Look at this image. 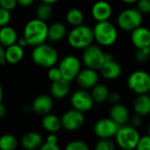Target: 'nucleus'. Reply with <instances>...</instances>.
I'll use <instances>...</instances> for the list:
<instances>
[{
    "label": "nucleus",
    "mask_w": 150,
    "mask_h": 150,
    "mask_svg": "<svg viewBox=\"0 0 150 150\" xmlns=\"http://www.w3.org/2000/svg\"><path fill=\"white\" fill-rule=\"evenodd\" d=\"M142 13L137 8H128L119 14L117 24L121 30L132 32L134 29L142 25Z\"/></svg>",
    "instance_id": "nucleus-6"
},
{
    "label": "nucleus",
    "mask_w": 150,
    "mask_h": 150,
    "mask_svg": "<svg viewBox=\"0 0 150 150\" xmlns=\"http://www.w3.org/2000/svg\"><path fill=\"white\" fill-rule=\"evenodd\" d=\"M18 40V34L11 26L4 25L0 27V44L3 47H9L15 44Z\"/></svg>",
    "instance_id": "nucleus-25"
},
{
    "label": "nucleus",
    "mask_w": 150,
    "mask_h": 150,
    "mask_svg": "<svg viewBox=\"0 0 150 150\" xmlns=\"http://www.w3.org/2000/svg\"><path fill=\"white\" fill-rule=\"evenodd\" d=\"M131 41L136 48L149 47L150 46V31L147 27L138 26L131 32Z\"/></svg>",
    "instance_id": "nucleus-14"
},
{
    "label": "nucleus",
    "mask_w": 150,
    "mask_h": 150,
    "mask_svg": "<svg viewBox=\"0 0 150 150\" xmlns=\"http://www.w3.org/2000/svg\"><path fill=\"white\" fill-rule=\"evenodd\" d=\"M42 137L37 132H30L25 134L21 141V144L25 149L33 150L40 148L42 144Z\"/></svg>",
    "instance_id": "nucleus-24"
},
{
    "label": "nucleus",
    "mask_w": 150,
    "mask_h": 150,
    "mask_svg": "<svg viewBox=\"0 0 150 150\" xmlns=\"http://www.w3.org/2000/svg\"><path fill=\"white\" fill-rule=\"evenodd\" d=\"M42 3H46V4H53L54 3H56L58 0H40Z\"/></svg>",
    "instance_id": "nucleus-46"
},
{
    "label": "nucleus",
    "mask_w": 150,
    "mask_h": 150,
    "mask_svg": "<svg viewBox=\"0 0 150 150\" xmlns=\"http://www.w3.org/2000/svg\"><path fill=\"white\" fill-rule=\"evenodd\" d=\"M4 47H3L0 44V65H4L6 63L5 61V49L4 48Z\"/></svg>",
    "instance_id": "nucleus-42"
},
{
    "label": "nucleus",
    "mask_w": 150,
    "mask_h": 150,
    "mask_svg": "<svg viewBox=\"0 0 150 150\" xmlns=\"http://www.w3.org/2000/svg\"><path fill=\"white\" fill-rule=\"evenodd\" d=\"M41 124L43 128L50 134H55L58 131H60V129L62 127L61 119L52 113L43 115Z\"/></svg>",
    "instance_id": "nucleus-22"
},
{
    "label": "nucleus",
    "mask_w": 150,
    "mask_h": 150,
    "mask_svg": "<svg viewBox=\"0 0 150 150\" xmlns=\"http://www.w3.org/2000/svg\"><path fill=\"white\" fill-rule=\"evenodd\" d=\"M147 130H148V134H149L150 135V123L149 124V126H148V128H147Z\"/></svg>",
    "instance_id": "nucleus-49"
},
{
    "label": "nucleus",
    "mask_w": 150,
    "mask_h": 150,
    "mask_svg": "<svg viewBox=\"0 0 150 150\" xmlns=\"http://www.w3.org/2000/svg\"><path fill=\"white\" fill-rule=\"evenodd\" d=\"M91 89H92V91H91V95L92 97L94 103L103 104L104 102H105L108 99V96H109L110 91H109V89L107 88L106 85L97 83Z\"/></svg>",
    "instance_id": "nucleus-26"
},
{
    "label": "nucleus",
    "mask_w": 150,
    "mask_h": 150,
    "mask_svg": "<svg viewBox=\"0 0 150 150\" xmlns=\"http://www.w3.org/2000/svg\"><path fill=\"white\" fill-rule=\"evenodd\" d=\"M24 57V48L18 43L12 44L5 48V61L10 64L18 63Z\"/></svg>",
    "instance_id": "nucleus-21"
},
{
    "label": "nucleus",
    "mask_w": 150,
    "mask_h": 150,
    "mask_svg": "<svg viewBox=\"0 0 150 150\" xmlns=\"http://www.w3.org/2000/svg\"><path fill=\"white\" fill-rule=\"evenodd\" d=\"M120 126L115 123L111 118L100 119L94 125V134L99 139L101 138H112L115 136Z\"/></svg>",
    "instance_id": "nucleus-12"
},
{
    "label": "nucleus",
    "mask_w": 150,
    "mask_h": 150,
    "mask_svg": "<svg viewBox=\"0 0 150 150\" xmlns=\"http://www.w3.org/2000/svg\"><path fill=\"white\" fill-rule=\"evenodd\" d=\"M134 111L142 117L150 113V96L148 93L139 94L134 101Z\"/></svg>",
    "instance_id": "nucleus-19"
},
{
    "label": "nucleus",
    "mask_w": 150,
    "mask_h": 150,
    "mask_svg": "<svg viewBox=\"0 0 150 150\" xmlns=\"http://www.w3.org/2000/svg\"><path fill=\"white\" fill-rule=\"evenodd\" d=\"M2 98H3V89H2V85L0 83V102L2 101Z\"/></svg>",
    "instance_id": "nucleus-48"
},
{
    "label": "nucleus",
    "mask_w": 150,
    "mask_h": 150,
    "mask_svg": "<svg viewBox=\"0 0 150 150\" xmlns=\"http://www.w3.org/2000/svg\"><path fill=\"white\" fill-rule=\"evenodd\" d=\"M128 88L135 94H145L150 90V75L144 70H135L127 78Z\"/></svg>",
    "instance_id": "nucleus-7"
},
{
    "label": "nucleus",
    "mask_w": 150,
    "mask_h": 150,
    "mask_svg": "<svg viewBox=\"0 0 150 150\" xmlns=\"http://www.w3.org/2000/svg\"><path fill=\"white\" fill-rule=\"evenodd\" d=\"M18 2V4L21 5V6H30L33 4L34 0H17Z\"/></svg>",
    "instance_id": "nucleus-43"
},
{
    "label": "nucleus",
    "mask_w": 150,
    "mask_h": 150,
    "mask_svg": "<svg viewBox=\"0 0 150 150\" xmlns=\"http://www.w3.org/2000/svg\"><path fill=\"white\" fill-rule=\"evenodd\" d=\"M18 146L16 137L10 134H5L0 137V149L13 150Z\"/></svg>",
    "instance_id": "nucleus-28"
},
{
    "label": "nucleus",
    "mask_w": 150,
    "mask_h": 150,
    "mask_svg": "<svg viewBox=\"0 0 150 150\" xmlns=\"http://www.w3.org/2000/svg\"><path fill=\"white\" fill-rule=\"evenodd\" d=\"M95 149L96 150H113L115 149V144L111 138H101L97 142Z\"/></svg>",
    "instance_id": "nucleus-30"
},
{
    "label": "nucleus",
    "mask_w": 150,
    "mask_h": 150,
    "mask_svg": "<svg viewBox=\"0 0 150 150\" xmlns=\"http://www.w3.org/2000/svg\"><path fill=\"white\" fill-rule=\"evenodd\" d=\"M84 16L83 11L78 8H71L66 14L67 22L72 26H77L83 24Z\"/></svg>",
    "instance_id": "nucleus-27"
},
{
    "label": "nucleus",
    "mask_w": 150,
    "mask_h": 150,
    "mask_svg": "<svg viewBox=\"0 0 150 150\" xmlns=\"http://www.w3.org/2000/svg\"><path fill=\"white\" fill-rule=\"evenodd\" d=\"M148 94H149V96H150V90H149V92H148Z\"/></svg>",
    "instance_id": "nucleus-50"
},
{
    "label": "nucleus",
    "mask_w": 150,
    "mask_h": 150,
    "mask_svg": "<svg viewBox=\"0 0 150 150\" xmlns=\"http://www.w3.org/2000/svg\"><path fill=\"white\" fill-rule=\"evenodd\" d=\"M101 76L108 80H114L119 78L122 74L121 65L114 60L105 62L99 69Z\"/></svg>",
    "instance_id": "nucleus-18"
},
{
    "label": "nucleus",
    "mask_w": 150,
    "mask_h": 150,
    "mask_svg": "<svg viewBox=\"0 0 150 150\" xmlns=\"http://www.w3.org/2000/svg\"><path fill=\"white\" fill-rule=\"evenodd\" d=\"M47 76H48V78L52 82L56 81V80H59V79L62 78V75H61V71H60L59 68L58 67H54V66L49 68Z\"/></svg>",
    "instance_id": "nucleus-36"
},
{
    "label": "nucleus",
    "mask_w": 150,
    "mask_h": 150,
    "mask_svg": "<svg viewBox=\"0 0 150 150\" xmlns=\"http://www.w3.org/2000/svg\"><path fill=\"white\" fill-rule=\"evenodd\" d=\"M48 25L46 21L38 18L28 21L24 28V38L28 45L35 47L45 42L47 39Z\"/></svg>",
    "instance_id": "nucleus-1"
},
{
    "label": "nucleus",
    "mask_w": 150,
    "mask_h": 150,
    "mask_svg": "<svg viewBox=\"0 0 150 150\" xmlns=\"http://www.w3.org/2000/svg\"><path fill=\"white\" fill-rule=\"evenodd\" d=\"M69 83L70 82L63 79L62 77L59 80L52 82L51 87H50V92L51 95L54 98H65L69 92Z\"/></svg>",
    "instance_id": "nucleus-20"
},
{
    "label": "nucleus",
    "mask_w": 150,
    "mask_h": 150,
    "mask_svg": "<svg viewBox=\"0 0 150 150\" xmlns=\"http://www.w3.org/2000/svg\"><path fill=\"white\" fill-rule=\"evenodd\" d=\"M67 150H89V146L83 141H72L69 142L67 146H66Z\"/></svg>",
    "instance_id": "nucleus-32"
},
{
    "label": "nucleus",
    "mask_w": 150,
    "mask_h": 150,
    "mask_svg": "<svg viewBox=\"0 0 150 150\" xmlns=\"http://www.w3.org/2000/svg\"><path fill=\"white\" fill-rule=\"evenodd\" d=\"M110 101V103H112V105L113 104H117V103H120V100H121V96L119 92L117 91H112L109 93V96H108V99Z\"/></svg>",
    "instance_id": "nucleus-39"
},
{
    "label": "nucleus",
    "mask_w": 150,
    "mask_h": 150,
    "mask_svg": "<svg viewBox=\"0 0 150 150\" xmlns=\"http://www.w3.org/2000/svg\"><path fill=\"white\" fill-rule=\"evenodd\" d=\"M6 114V107L0 102V119L4 118Z\"/></svg>",
    "instance_id": "nucleus-45"
},
{
    "label": "nucleus",
    "mask_w": 150,
    "mask_h": 150,
    "mask_svg": "<svg viewBox=\"0 0 150 150\" xmlns=\"http://www.w3.org/2000/svg\"><path fill=\"white\" fill-rule=\"evenodd\" d=\"M105 53L97 45H90L83 49V62L87 68L99 70L104 63Z\"/></svg>",
    "instance_id": "nucleus-9"
},
{
    "label": "nucleus",
    "mask_w": 150,
    "mask_h": 150,
    "mask_svg": "<svg viewBox=\"0 0 150 150\" xmlns=\"http://www.w3.org/2000/svg\"><path fill=\"white\" fill-rule=\"evenodd\" d=\"M150 57L149 48V47H142V48H136L134 53V58L139 62H145Z\"/></svg>",
    "instance_id": "nucleus-31"
},
{
    "label": "nucleus",
    "mask_w": 150,
    "mask_h": 150,
    "mask_svg": "<svg viewBox=\"0 0 150 150\" xmlns=\"http://www.w3.org/2000/svg\"><path fill=\"white\" fill-rule=\"evenodd\" d=\"M53 99L50 96L46 94H41L37 96L33 103H32V109L37 114L45 115L50 112L53 108Z\"/></svg>",
    "instance_id": "nucleus-16"
},
{
    "label": "nucleus",
    "mask_w": 150,
    "mask_h": 150,
    "mask_svg": "<svg viewBox=\"0 0 150 150\" xmlns=\"http://www.w3.org/2000/svg\"><path fill=\"white\" fill-rule=\"evenodd\" d=\"M62 127L69 132H74L78 130L84 123L83 112L76 110L71 109L67 111L61 118Z\"/></svg>",
    "instance_id": "nucleus-10"
},
{
    "label": "nucleus",
    "mask_w": 150,
    "mask_h": 150,
    "mask_svg": "<svg viewBox=\"0 0 150 150\" xmlns=\"http://www.w3.org/2000/svg\"><path fill=\"white\" fill-rule=\"evenodd\" d=\"M41 150H60V147L55 144H51V143H48V142H44L41 144L40 148Z\"/></svg>",
    "instance_id": "nucleus-40"
},
{
    "label": "nucleus",
    "mask_w": 150,
    "mask_h": 150,
    "mask_svg": "<svg viewBox=\"0 0 150 150\" xmlns=\"http://www.w3.org/2000/svg\"><path fill=\"white\" fill-rule=\"evenodd\" d=\"M121 1L126 4H134V3H136L138 0H121Z\"/></svg>",
    "instance_id": "nucleus-47"
},
{
    "label": "nucleus",
    "mask_w": 150,
    "mask_h": 150,
    "mask_svg": "<svg viewBox=\"0 0 150 150\" xmlns=\"http://www.w3.org/2000/svg\"><path fill=\"white\" fill-rule=\"evenodd\" d=\"M130 123V126L135 127V128H138L141 127L142 123V116L135 113L134 115L133 116H130V120L128 121Z\"/></svg>",
    "instance_id": "nucleus-38"
},
{
    "label": "nucleus",
    "mask_w": 150,
    "mask_h": 150,
    "mask_svg": "<svg viewBox=\"0 0 150 150\" xmlns=\"http://www.w3.org/2000/svg\"><path fill=\"white\" fill-rule=\"evenodd\" d=\"M62 77L69 82L76 79L77 74L81 70V62L75 55L65 56L58 66Z\"/></svg>",
    "instance_id": "nucleus-8"
},
{
    "label": "nucleus",
    "mask_w": 150,
    "mask_h": 150,
    "mask_svg": "<svg viewBox=\"0 0 150 150\" xmlns=\"http://www.w3.org/2000/svg\"><path fill=\"white\" fill-rule=\"evenodd\" d=\"M32 59L36 65L49 69L57 62L58 53L52 46L42 43L34 47L32 52Z\"/></svg>",
    "instance_id": "nucleus-3"
},
{
    "label": "nucleus",
    "mask_w": 150,
    "mask_h": 150,
    "mask_svg": "<svg viewBox=\"0 0 150 150\" xmlns=\"http://www.w3.org/2000/svg\"><path fill=\"white\" fill-rule=\"evenodd\" d=\"M76 80L81 89H91L98 83V74L96 69L86 67L79 71Z\"/></svg>",
    "instance_id": "nucleus-13"
},
{
    "label": "nucleus",
    "mask_w": 150,
    "mask_h": 150,
    "mask_svg": "<svg viewBox=\"0 0 150 150\" xmlns=\"http://www.w3.org/2000/svg\"><path fill=\"white\" fill-rule=\"evenodd\" d=\"M138 150H150V135L147 134L140 137L138 145L136 147Z\"/></svg>",
    "instance_id": "nucleus-34"
},
{
    "label": "nucleus",
    "mask_w": 150,
    "mask_h": 150,
    "mask_svg": "<svg viewBox=\"0 0 150 150\" xmlns=\"http://www.w3.org/2000/svg\"><path fill=\"white\" fill-rule=\"evenodd\" d=\"M11 18V11L0 7V27L7 25Z\"/></svg>",
    "instance_id": "nucleus-33"
},
{
    "label": "nucleus",
    "mask_w": 150,
    "mask_h": 150,
    "mask_svg": "<svg viewBox=\"0 0 150 150\" xmlns=\"http://www.w3.org/2000/svg\"><path fill=\"white\" fill-rule=\"evenodd\" d=\"M94 40L100 45L110 47L118 40V31L109 20L98 22L93 28Z\"/></svg>",
    "instance_id": "nucleus-4"
},
{
    "label": "nucleus",
    "mask_w": 150,
    "mask_h": 150,
    "mask_svg": "<svg viewBox=\"0 0 150 150\" xmlns=\"http://www.w3.org/2000/svg\"><path fill=\"white\" fill-rule=\"evenodd\" d=\"M17 0H0V7H3L9 11L13 10L17 6Z\"/></svg>",
    "instance_id": "nucleus-37"
},
{
    "label": "nucleus",
    "mask_w": 150,
    "mask_h": 150,
    "mask_svg": "<svg viewBox=\"0 0 150 150\" xmlns=\"http://www.w3.org/2000/svg\"><path fill=\"white\" fill-rule=\"evenodd\" d=\"M67 33V28L62 22H54L48 26L47 39L53 42L62 40Z\"/></svg>",
    "instance_id": "nucleus-23"
},
{
    "label": "nucleus",
    "mask_w": 150,
    "mask_h": 150,
    "mask_svg": "<svg viewBox=\"0 0 150 150\" xmlns=\"http://www.w3.org/2000/svg\"><path fill=\"white\" fill-rule=\"evenodd\" d=\"M112 13V8L111 4L105 0L97 1L91 8V15L95 20L105 21L109 20Z\"/></svg>",
    "instance_id": "nucleus-15"
},
{
    "label": "nucleus",
    "mask_w": 150,
    "mask_h": 150,
    "mask_svg": "<svg viewBox=\"0 0 150 150\" xmlns=\"http://www.w3.org/2000/svg\"><path fill=\"white\" fill-rule=\"evenodd\" d=\"M94 41L93 29L90 26L80 25L74 26L68 35L69 44L76 49H84Z\"/></svg>",
    "instance_id": "nucleus-2"
},
{
    "label": "nucleus",
    "mask_w": 150,
    "mask_h": 150,
    "mask_svg": "<svg viewBox=\"0 0 150 150\" xmlns=\"http://www.w3.org/2000/svg\"><path fill=\"white\" fill-rule=\"evenodd\" d=\"M17 42H18V44L20 46V47H22L23 48L24 47H25L27 45H28V43H27V41H26V40L24 38V36L22 37V38H20V39H18V40H17Z\"/></svg>",
    "instance_id": "nucleus-44"
},
{
    "label": "nucleus",
    "mask_w": 150,
    "mask_h": 150,
    "mask_svg": "<svg viewBox=\"0 0 150 150\" xmlns=\"http://www.w3.org/2000/svg\"><path fill=\"white\" fill-rule=\"evenodd\" d=\"M137 9L142 14L150 13V0H138Z\"/></svg>",
    "instance_id": "nucleus-35"
},
{
    "label": "nucleus",
    "mask_w": 150,
    "mask_h": 150,
    "mask_svg": "<svg viewBox=\"0 0 150 150\" xmlns=\"http://www.w3.org/2000/svg\"><path fill=\"white\" fill-rule=\"evenodd\" d=\"M149 53H150V46H149Z\"/></svg>",
    "instance_id": "nucleus-51"
},
{
    "label": "nucleus",
    "mask_w": 150,
    "mask_h": 150,
    "mask_svg": "<svg viewBox=\"0 0 150 150\" xmlns=\"http://www.w3.org/2000/svg\"><path fill=\"white\" fill-rule=\"evenodd\" d=\"M140 137L141 136L137 131V128L127 124L120 126L115 134L116 143L120 149L127 150L136 149Z\"/></svg>",
    "instance_id": "nucleus-5"
},
{
    "label": "nucleus",
    "mask_w": 150,
    "mask_h": 150,
    "mask_svg": "<svg viewBox=\"0 0 150 150\" xmlns=\"http://www.w3.org/2000/svg\"><path fill=\"white\" fill-rule=\"evenodd\" d=\"M70 102L74 109H76L82 112H89L91 110L94 105V101L91 93L84 89L76 91L71 95Z\"/></svg>",
    "instance_id": "nucleus-11"
},
{
    "label": "nucleus",
    "mask_w": 150,
    "mask_h": 150,
    "mask_svg": "<svg viewBox=\"0 0 150 150\" xmlns=\"http://www.w3.org/2000/svg\"><path fill=\"white\" fill-rule=\"evenodd\" d=\"M52 14H53V10H52L51 4L42 3L37 7V10H36L37 18L41 20H44V21L48 20L51 18Z\"/></svg>",
    "instance_id": "nucleus-29"
},
{
    "label": "nucleus",
    "mask_w": 150,
    "mask_h": 150,
    "mask_svg": "<svg viewBox=\"0 0 150 150\" xmlns=\"http://www.w3.org/2000/svg\"><path fill=\"white\" fill-rule=\"evenodd\" d=\"M110 118L119 126H123L128 123L130 113L126 105L117 103L113 104L110 110Z\"/></svg>",
    "instance_id": "nucleus-17"
},
{
    "label": "nucleus",
    "mask_w": 150,
    "mask_h": 150,
    "mask_svg": "<svg viewBox=\"0 0 150 150\" xmlns=\"http://www.w3.org/2000/svg\"><path fill=\"white\" fill-rule=\"evenodd\" d=\"M46 142H48V143H51V144H55V145H57V144H58V138H57V136H56L54 134L51 133V134L47 136Z\"/></svg>",
    "instance_id": "nucleus-41"
}]
</instances>
